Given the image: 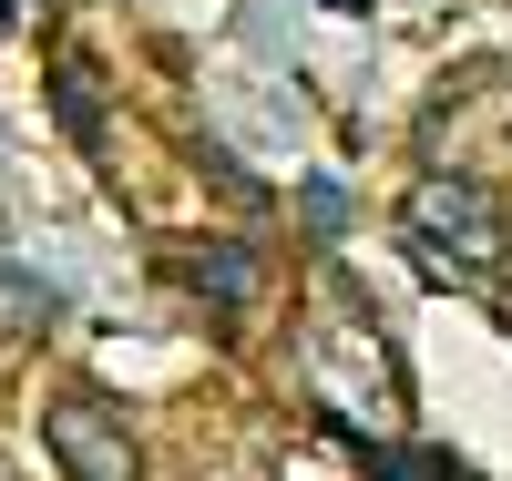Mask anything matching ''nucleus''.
<instances>
[{"label":"nucleus","mask_w":512,"mask_h":481,"mask_svg":"<svg viewBox=\"0 0 512 481\" xmlns=\"http://www.w3.org/2000/svg\"><path fill=\"white\" fill-rule=\"evenodd\" d=\"M52 103H62V123H72L82 144L103 134V103H93V82H82V72H62V82H52Z\"/></svg>","instance_id":"39448f33"},{"label":"nucleus","mask_w":512,"mask_h":481,"mask_svg":"<svg viewBox=\"0 0 512 481\" xmlns=\"http://www.w3.org/2000/svg\"><path fill=\"white\" fill-rule=\"evenodd\" d=\"M0 481H21V471H0Z\"/></svg>","instance_id":"0eeeda50"},{"label":"nucleus","mask_w":512,"mask_h":481,"mask_svg":"<svg viewBox=\"0 0 512 481\" xmlns=\"http://www.w3.org/2000/svg\"><path fill=\"white\" fill-rule=\"evenodd\" d=\"M400 236L410 256H431V267L451 277H492L502 267V195L482 185V174H420V185L400 195Z\"/></svg>","instance_id":"f257e3e1"},{"label":"nucleus","mask_w":512,"mask_h":481,"mask_svg":"<svg viewBox=\"0 0 512 481\" xmlns=\"http://www.w3.org/2000/svg\"><path fill=\"white\" fill-rule=\"evenodd\" d=\"M359 461H369V481H461L441 451H390V441H359Z\"/></svg>","instance_id":"20e7f679"},{"label":"nucleus","mask_w":512,"mask_h":481,"mask_svg":"<svg viewBox=\"0 0 512 481\" xmlns=\"http://www.w3.org/2000/svg\"><path fill=\"white\" fill-rule=\"evenodd\" d=\"M185 287H205L216 308H246V297H256V256L246 246H195L185 256Z\"/></svg>","instance_id":"7ed1b4c3"},{"label":"nucleus","mask_w":512,"mask_h":481,"mask_svg":"<svg viewBox=\"0 0 512 481\" xmlns=\"http://www.w3.org/2000/svg\"><path fill=\"white\" fill-rule=\"evenodd\" d=\"M195 481H267V471H256V461H236V471H195Z\"/></svg>","instance_id":"423d86ee"},{"label":"nucleus","mask_w":512,"mask_h":481,"mask_svg":"<svg viewBox=\"0 0 512 481\" xmlns=\"http://www.w3.org/2000/svg\"><path fill=\"white\" fill-rule=\"evenodd\" d=\"M41 451L62 461V481H134V430H123V410L103 400V389H52L41 400Z\"/></svg>","instance_id":"f03ea898"}]
</instances>
